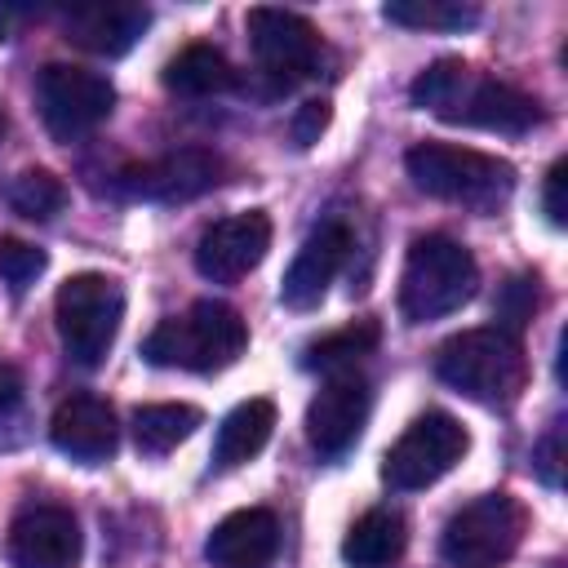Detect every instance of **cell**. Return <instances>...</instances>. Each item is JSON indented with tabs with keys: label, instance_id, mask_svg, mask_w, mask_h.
<instances>
[{
	"label": "cell",
	"instance_id": "4316f807",
	"mask_svg": "<svg viewBox=\"0 0 568 568\" xmlns=\"http://www.w3.org/2000/svg\"><path fill=\"white\" fill-rule=\"evenodd\" d=\"M44 248H36V244H27V240H18V235H0V280L9 284V288H27V284H36V275L44 271Z\"/></svg>",
	"mask_w": 568,
	"mask_h": 568
},
{
	"label": "cell",
	"instance_id": "7a4b0ae2",
	"mask_svg": "<svg viewBox=\"0 0 568 568\" xmlns=\"http://www.w3.org/2000/svg\"><path fill=\"white\" fill-rule=\"evenodd\" d=\"M435 373L457 395L488 404V408H506L528 386V355H524V342L497 324L466 328V333H453L435 351Z\"/></svg>",
	"mask_w": 568,
	"mask_h": 568
},
{
	"label": "cell",
	"instance_id": "cb8c5ba5",
	"mask_svg": "<svg viewBox=\"0 0 568 568\" xmlns=\"http://www.w3.org/2000/svg\"><path fill=\"white\" fill-rule=\"evenodd\" d=\"M382 13L386 22L413 27V31H466L479 22V9L462 0H390Z\"/></svg>",
	"mask_w": 568,
	"mask_h": 568
},
{
	"label": "cell",
	"instance_id": "30bf717a",
	"mask_svg": "<svg viewBox=\"0 0 568 568\" xmlns=\"http://www.w3.org/2000/svg\"><path fill=\"white\" fill-rule=\"evenodd\" d=\"M244 27H248V49H253L257 67H262L271 80H280L284 89H288L293 80L320 75L324 40H320V31H315L311 18H302V13H293V9H271V4H262V9H248Z\"/></svg>",
	"mask_w": 568,
	"mask_h": 568
},
{
	"label": "cell",
	"instance_id": "ba28073f",
	"mask_svg": "<svg viewBox=\"0 0 568 568\" xmlns=\"http://www.w3.org/2000/svg\"><path fill=\"white\" fill-rule=\"evenodd\" d=\"M36 102H40V120L58 142H75L84 133H93L111 106H115V89L106 75L89 71V67H71V62H49L36 80Z\"/></svg>",
	"mask_w": 568,
	"mask_h": 568
},
{
	"label": "cell",
	"instance_id": "83f0119b",
	"mask_svg": "<svg viewBox=\"0 0 568 568\" xmlns=\"http://www.w3.org/2000/svg\"><path fill=\"white\" fill-rule=\"evenodd\" d=\"M328 120H333V106H328L324 98H311V102H302V106L293 111L288 133H293V142H297V146H315V142H320V133L328 129Z\"/></svg>",
	"mask_w": 568,
	"mask_h": 568
},
{
	"label": "cell",
	"instance_id": "d6a6232c",
	"mask_svg": "<svg viewBox=\"0 0 568 568\" xmlns=\"http://www.w3.org/2000/svg\"><path fill=\"white\" fill-rule=\"evenodd\" d=\"M4 129H9V120H4V111H0V138H4Z\"/></svg>",
	"mask_w": 568,
	"mask_h": 568
},
{
	"label": "cell",
	"instance_id": "484cf974",
	"mask_svg": "<svg viewBox=\"0 0 568 568\" xmlns=\"http://www.w3.org/2000/svg\"><path fill=\"white\" fill-rule=\"evenodd\" d=\"M537 306H541V284H537V275H510L501 288H497V306H493V315H497V328H506V333H524L528 328V320L537 315Z\"/></svg>",
	"mask_w": 568,
	"mask_h": 568
},
{
	"label": "cell",
	"instance_id": "1f68e13d",
	"mask_svg": "<svg viewBox=\"0 0 568 568\" xmlns=\"http://www.w3.org/2000/svg\"><path fill=\"white\" fill-rule=\"evenodd\" d=\"M18 13L13 9H0V40H9V22H13Z\"/></svg>",
	"mask_w": 568,
	"mask_h": 568
},
{
	"label": "cell",
	"instance_id": "2e32d148",
	"mask_svg": "<svg viewBox=\"0 0 568 568\" xmlns=\"http://www.w3.org/2000/svg\"><path fill=\"white\" fill-rule=\"evenodd\" d=\"M151 27V9L146 4H129V0H98V4H71L62 13V36L98 58H120L138 44V36Z\"/></svg>",
	"mask_w": 568,
	"mask_h": 568
},
{
	"label": "cell",
	"instance_id": "5bb4252c",
	"mask_svg": "<svg viewBox=\"0 0 568 568\" xmlns=\"http://www.w3.org/2000/svg\"><path fill=\"white\" fill-rule=\"evenodd\" d=\"M13 568H75L80 564V524L67 506H27L9 524Z\"/></svg>",
	"mask_w": 568,
	"mask_h": 568
},
{
	"label": "cell",
	"instance_id": "3957f363",
	"mask_svg": "<svg viewBox=\"0 0 568 568\" xmlns=\"http://www.w3.org/2000/svg\"><path fill=\"white\" fill-rule=\"evenodd\" d=\"M248 346V324L226 302H195L191 311L155 324L142 342V359L155 368H186V373H217L235 364Z\"/></svg>",
	"mask_w": 568,
	"mask_h": 568
},
{
	"label": "cell",
	"instance_id": "ffe728a7",
	"mask_svg": "<svg viewBox=\"0 0 568 568\" xmlns=\"http://www.w3.org/2000/svg\"><path fill=\"white\" fill-rule=\"evenodd\" d=\"M275 430V404L271 399H244L235 404L222 426H217V439H213V466L217 470H231V466H244L248 457H257L266 448Z\"/></svg>",
	"mask_w": 568,
	"mask_h": 568
},
{
	"label": "cell",
	"instance_id": "d4e9b609",
	"mask_svg": "<svg viewBox=\"0 0 568 568\" xmlns=\"http://www.w3.org/2000/svg\"><path fill=\"white\" fill-rule=\"evenodd\" d=\"M0 195H4V204L18 217H31V222H49L67 204V186L49 169H22V173H13Z\"/></svg>",
	"mask_w": 568,
	"mask_h": 568
},
{
	"label": "cell",
	"instance_id": "8992f818",
	"mask_svg": "<svg viewBox=\"0 0 568 568\" xmlns=\"http://www.w3.org/2000/svg\"><path fill=\"white\" fill-rule=\"evenodd\" d=\"M53 320H58V337H62L67 359H75L80 368H98L115 342L120 320H124L120 280H111L102 271L71 275L53 297Z\"/></svg>",
	"mask_w": 568,
	"mask_h": 568
},
{
	"label": "cell",
	"instance_id": "8fae6325",
	"mask_svg": "<svg viewBox=\"0 0 568 568\" xmlns=\"http://www.w3.org/2000/svg\"><path fill=\"white\" fill-rule=\"evenodd\" d=\"M368 408H373V390L359 373H333L315 399L306 404V439L320 457L337 462L364 430L368 422Z\"/></svg>",
	"mask_w": 568,
	"mask_h": 568
},
{
	"label": "cell",
	"instance_id": "603a6c76",
	"mask_svg": "<svg viewBox=\"0 0 568 568\" xmlns=\"http://www.w3.org/2000/svg\"><path fill=\"white\" fill-rule=\"evenodd\" d=\"M200 408L195 404H142L133 413V444L146 457H164L173 453L195 426H200Z\"/></svg>",
	"mask_w": 568,
	"mask_h": 568
},
{
	"label": "cell",
	"instance_id": "e0dca14e",
	"mask_svg": "<svg viewBox=\"0 0 568 568\" xmlns=\"http://www.w3.org/2000/svg\"><path fill=\"white\" fill-rule=\"evenodd\" d=\"M49 439L75 462H106L120 444L115 408L98 395H67L49 417Z\"/></svg>",
	"mask_w": 568,
	"mask_h": 568
},
{
	"label": "cell",
	"instance_id": "52a82bcc",
	"mask_svg": "<svg viewBox=\"0 0 568 568\" xmlns=\"http://www.w3.org/2000/svg\"><path fill=\"white\" fill-rule=\"evenodd\" d=\"M528 532V510L510 493H484L453 510L439 532V555L448 568H501Z\"/></svg>",
	"mask_w": 568,
	"mask_h": 568
},
{
	"label": "cell",
	"instance_id": "9a60e30c",
	"mask_svg": "<svg viewBox=\"0 0 568 568\" xmlns=\"http://www.w3.org/2000/svg\"><path fill=\"white\" fill-rule=\"evenodd\" d=\"M346 253H351V231H346V222H337V217L320 222V226L306 235V244L297 248L293 266L284 271L280 302H284L288 311H315V306L324 302L333 275L342 271Z\"/></svg>",
	"mask_w": 568,
	"mask_h": 568
},
{
	"label": "cell",
	"instance_id": "9c48e42d",
	"mask_svg": "<svg viewBox=\"0 0 568 568\" xmlns=\"http://www.w3.org/2000/svg\"><path fill=\"white\" fill-rule=\"evenodd\" d=\"M470 448L466 426L453 413H422L386 453L382 462V479L399 493L426 488L435 479H444Z\"/></svg>",
	"mask_w": 568,
	"mask_h": 568
},
{
	"label": "cell",
	"instance_id": "7402d4cb",
	"mask_svg": "<svg viewBox=\"0 0 568 568\" xmlns=\"http://www.w3.org/2000/svg\"><path fill=\"white\" fill-rule=\"evenodd\" d=\"M377 342H382V324H377V320H351L346 328L324 333L320 342H311L306 355H302V364H306V368H320V373H328V377H333V373H355V364H359L364 355H373Z\"/></svg>",
	"mask_w": 568,
	"mask_h": 568
},
{
	"label": "cell",
	"instance_id": "277c9868",
	"mask_svg": "<svg viewBox=\"0 0 568 568\" xmlns=\"http://www.w3.org/2000/svg\"><path fill=\"white\" fill-rule=\"evenodd\" d=\"M479 288V266L453 235H417L399 271V315L408 324H430L462 311Z\"/></svg>",
	"mask_w": 568,
	"mask_h": 568
},
{
	"label": "cell",
	"instance_id": "7c38bea8",
	"mask_svg": "<svg viewBox=\"0 0 568 568\" xmlns=\"http://www.w3.org/2000/svg\"><path fill=\"white\" fill-rule=\"evenodd\" d=\"M266 248H271V217L262 209L217 217L195 240V271L213 284H235L266 257Z\"/></svg>",
	"mask_w": 568,
	"mask_h": 568
},
{
	"label": "cell",
	"instance_id": "f546056e",
	"mask_svg": "<svg viewBox=\"0 0 568 568\" xmlns=\"http://www.w3.org/2000/svg\"><path fill=\"white\" fill-rule=\"evenodd\" d=\"M559 457H564V430L550 426V435L537 444V475H541L550 488H559Z\"/></svg>",
	"mask_w": 568,
	"mask_h": 568
},
{
	"label": "cell",
	"instance_id": "d6986e66",
	"mask_svg": "<svg viewBox=\"0 0 568 568\" xmlns=\"http://www.w3.org/2000/svg\"><path fill=\"white\" fill-rule=\"evenodd\" d=\"M408 546V524L399 510L390 506H373L364 510L346 537H342V559L346 568H390Z\"/></svg>",
	"mask_w": 568,
	"mask_h": 568
},
{
	"label": "cell",
	"instance_id": "4fadbf2b",
	"mask_svg": "<svg viewBox=\"0 0 568 568\" xmlns=\"http://www.w3.org/2000/svg\"><path fill=\"white\" fill-rule=\"evenodd\" d=\"M222 182V160L204 146H182V151H169L160 160H146V164H133L120 173V186L129 195H142V200H195L204 191H213Z\"/></svg>",
	"mask_w": 568,
	"mask_h": 568
},
{
	"label": "cell",
	"instance_id": "f1b7e54d",
	"mask_svg": "<svg viewBox=\"0 0 568 568\" xmlns=\"http://www.w3.org/2000/svg\"><path fill=\"white\" fill-rule=\"evenodd\" d=\"M564 182H568V160H555V164H550V173H546V186H541V209H546L550 226H564V222H568Z\"/></svg>",
	"mask_w": 568,
	"mask_h": 568
},
{
	"label": "cell",
	"instance_id": "6da1fadb",
	"mask_svg": "<svg viewBox=\"0 0 568 568\" xmlns=\"http://www.w3.org/2000/svg\"><path fill=\"white\" fill-rule=\"evenodd\" d=\"M413 106L448 120V124H466V129H488V133H506L519 138L532 124H541V102L497 75L475 71L462 58H439L430 62L413 89H408Z\"/></svg>",
	"mask_w": 568,
	"mask_h": 568
},
{
	"label": "cell",
	"instance_id": "ac0fdd59",
	"mask_svg": "<svg viewBox=\"0 0 568 568\" xmlns=\"http://www.w3.org/2000/svg\"><path fill=\"white\" fill-rule=\"evenodd\" d=\"M275 550H280V524L262 506L231 510L204 541L213 568H271Z\"/></svg>",
	"mask_w": 568,
	"mask_h": 568
},
{
	"label": "cell",
	"instance_id": "5b68a950",
	"mask_svg": "<svg viewBox=\"0 0 568 568\" xmlns=\"http://www.w3.org/2000/svg\"><path fill=\"white\" fill-rule=\"evenodd\" d=\"M404 169L417 191L448 204H466V209H497L515 191V164L475 146L417 142L404 155Z\"/></svg>",
	"mask_w": 568,
	"mask_h": 568
},
{
	"label": "cell",
	"instance_id": "44dd1931",
	"mask_svg": "<svg viewBox=\"0 0 568 568\" xmlns=\"http://www.w3.org/2000/svg\"><path fill=\"white\" fill-rule=\"evenodd\" d=\"M164 89L178 98H217V93L235 89V67L213 44H186L178 58H169Z\"/></svg>",
	"mask_w": 568,
	"mask_h": 568
},
{
	"label": "cell",
	"instance_id": "4dcf8cb0",
	"mask_svg": "<svg viewBox=\"0 0 568 568\" xmlns=\"http://www.w3.org/2000/svg\"><path fill=\"white\" fill-rule=\"evenodd\" d=\"M22 373L9 364V359H0V413H9V408H18L22 404Z\"/></svg>",
	"mask_w": 568,
	"mask_h": 568
}]
</instances>
